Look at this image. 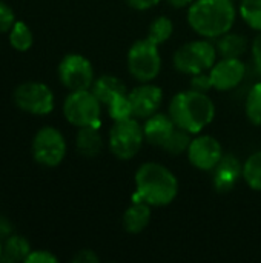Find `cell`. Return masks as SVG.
Segmentation results:
<instances>
[{"label":"cell","instance_id":"14","mask_svg":"<svg viewBox=\"0 0 261 263\" xmlns=\"http://www.w3.org/2000/svg\"><path fill=\"white\" fill-rule=\"evenodd\" d=\"M214 171V185L220 193L234 190L238 179L243 177V165H240L238 159L231 154H223Z\"/></svg>","mask_w":261,"mask_h":263},{"label":"cell","instance_id":"6","mask_svg":"<svg viewBox=\"0 0 261 263\" xmlns=\"http://www.w3.org/2000/svg\"><path fill=\"white\" fill-rule=\"evenodd\" d=\"M100 105L102 102L95 97V94L89 89L83 91H71L63 103L65 119L77 126H100Z\"/></svg>","mask_w":261,"mask_h":263},{"label":"cell","instance_id":"9","mask_svg":"<svg viewBox=\"0 0 261 263\" xmlns=\"http://www.w3.org/2000/svg\"><path fill=\"white\" fill-rule=\"evenodd\" d=\"M14 103L25 112L46 116L54 109V94L51 88L42 82H25L15 88Z\"/></svg>","mask_w":261,"mask_h":263},{"label":"cell","instance_id":"20","mask_svg":"<svg viewBox=\"0 0 261 263\" xmlns=\"http://www.w3.org/2000/svg\"><path fill=\"white\" fill-rule=\"evenodd\" d=\"M248 48V42L240 34H223L218 37L217 51L223 55V59H240Z\"/></svg>","mask_w":261,"mask_h":263},{"label":"cell","instance_id":"35","mask_svg":"<svg viewBox=\"0 0 261 263\" xmlns=\"http://www.w3.org/2000/svg\"><path fill=\"white\" fill-rule=\"evenodd\" d=\"M174 8H185V6H189L194 0H168Z\"/></svg>","mask_w":261,"mask_h":263},{"label":"cell","instance_id":"13","mask_svg":"<svg viewBox=\"0 0 261 263\" xmlns=\"http://www.w3.org/2000/svg\"><path fill=\"white\" fill-rule=\"evenodd\" d=\"M246 74V66L240 59H223L211 68L212 88L218 91H229L242 83Z\"/></svg>","mask_w":261,"mask_h":263},{"label":"cell","instance_id":"33","mask_svg":"<svg viewBox=\"0 0 261 263\" xmlns=\"http://www.w3.org/2000/svg\"><path fill=\"white\" fill-rule=\"evenodd\" d=\"M252 57H254V63L261 74V34L254 40L252 43Z\"/></svg>","mask_w":261,"mask_h":263},{"label":"cell","instance_id":"18","mask_svg":"<svg viewBox=\"0 0 261 263\" xmlns=\"http://www.w3.org/2000/svg\"><path fill=\"white\" fill-rule=\"evenodd\" d=\"M92 92L106 106L115 97L123 96V94H128L126 92V85L118 77H114V76H102L97 80H94V83H92Z\"/></svg>","mask_w":261,"mask_h":263},{"label":"cell","instance_id":"19","mask_svg":"<svg viewBox=\"0 0 261 263\" xmlns=\"http://www.w3.org/2000/svg\"><path fill=\"white\" fill-rule=\"evenodd\" d=\"M29 242L22 236H8L3 243V253L0 260L2 262H25L31 253Z\"/></svg>","mask_w":261,"mask_h":263},{"label":"cell","instance_id":"4","mask_svg":"<svg viewBox=\"0 0 261 263\" xmlns=\"http://www.w3.org/2000/svg\"><path fill=\"white\" fill-rule=\"evenodd\" d=\"M128 69L131 76L142 83L154 80L162 69L158 45L151 42L148 37L134 42L128 51Z\"/></svg>","mask_w":261,"mask_h":263},{"label":"cell","instance_id":"12","mask_svg":"<svg viewBox=\"0 0 261 263\" xmlns=\"http://www.w3.org/2000/svg\"><path fill=\"white\" fill-rule=\"evenodd\" d=\"M129 102L132 108V116L138 119H148L152 114L157 112V109L162 105L163 100V92L162 88L157 85L143 83L138 88H134L129 94Z\"/></svg>","mask_w":261,"mask_h":263},{"label":"cell","instance_id":"17","mask_svg":"<svg viewBox=\"0 0 261 263\" xmlns=\"http://www.w3.org/2000/svg\"><path fill=\"white\" fill-rule=\"evenodd\" d=\"M100 126L89 125V126H82L78 128L77 139H75V146L77 151L85 156V157H95L100 154L103 140L100 134Z\"/></svg>","mask_w":261,"mask_h":263},{"label":"cell","instance_id":"28","mask_svg":"<svg viewBox=\"0 0 261 263\" xmlns=\"http://www.w3.org/2000/svg\"><path fill=\"white\" fill-rule=\"evenodd\" d=\"M14 23H15L14 11L3 0H0V34L9 32Z\"/></svg>","mask_w":261,"mask_h":263},{"label":"cell","instance_id":"31","mask_svg":"<svg viewBox=\"0 0 261 263\" xmlns=\"http://www.w3.org/2000/svg\"><path fill=\"white\" fill-rule=\"evenodd\" d=\"M126 2L131 8H134L137 11H146L160 3V0H126Z\"/></svg>","mask_w":261,"mask_h":263},{"label":"cell","instance_id":"22","mask_svg":"<svg viewBox=\"0 0 261 263\" xmlns=\"http://www.w3.org/2000/svg\"><path fill=\"white\" fill-rule=\"evenodd\" d=\"M174 32V23L169 17H157L151 25H149V31H148V39L151 42H154L155 45H163L165 42H168L171 39Z\"/></svg>","mask_w":261,"mask_h":263},{"label":"cell","instance_id":"34","mask_svg":"<svg viewBox=\"0 0 261 263\" xmlns=\"http://www.w3.org/2000/svg\"><path fill=\"white\" fill-rule=\"evenodd\" d=\"M5 236H11V227L3 219H0V237H5Z\"/></svg>","mask_w":261,"mask_h":263},{"label":"cell","instance_id":"3","mask_svg":"<svg viewBox=\"0 0 261 263\" xmlns=\"http://www.w3.org/2000/svg\"><path fill=\"white\" fill-rule=\"evenodd\" d=\"M169 116L178 128L198 134L214 120L215 106L206 92L191 89L174 96L169 103Z\"/></svg>","mask_w":261,"mask_h":263},{"label":"cell","instance_id":"29","mask_svg":"<svg viewBox=\"0 0 261 263\" xmlns=\"http://www.w3.org/2000/svg\"><path fill=\"white\" fill-rule=\"evenodd\" d=\"M58 259L49 253V251H45V250H35V251H31L29 256L26 257L25 263H57Z\"/></svg>","mask_w":261,"mask_h":263},{"label":"cell","instance_id":"36","mask_svg":"<svg viewBox=\"0 0 261 263\" xmlns=\"http://www.w3.org/2000/svg\"><path fill=\"white\" fill-rule=\"evenodd\" d=\"M2 253H3V243L0 242V257H2Z\"/></svg>","mask_w":261,"mask_h":263},{"label":"cell","instance_id":"1","mask_svg":"<svg viewBox=\"0 0 261 263\" xmlns=\"http://www.w3.org/2000/svg\"><path fill=\"white\" fill-rule=\"evenodd\" d=\"M135 199L151 206H166L174 202L178 193L175 176L160 163H143L135 173Z\"/></svg>","mask_w":261,"mask_h":263},{"label":"cell","instance_id":"10","mask_svg":"<svg viewBox=\"0 0 261 263\" xmlns=\"http://www.w3.org/2000/svg\"><path fill=\"white\" fill-rule=\"evenodd\" d=\"M58 79L69 91L89 89L94 83L91 62L82 54H66L58 63Z\"/></svg>","mask_w":261,"mask_h":263},{"label":"cell","instance_id":"27","mask_svg":"<svg viewBox=\"0 0 261 263\" xmlns=\"http://www.w3.org/2000/svg\"><path fill=\"white\" fill-rule=\"evenodd\" d=\"M108 112H109V116H111V119H112L114 122H118V120H125V119L134 117V116H132V108H131V102H129L128 94H123V96L115 97V99L108 105Z\"/></svg>","mask_w":261,"mask_h":263},{"label":"cell","instance_id":"8","mask_svg":"<svg viewBox=\"0 0 261 263\" xmlns=\"http://www.w3.org/2000/svg\"><path fill=\"white\" fill-rule=\"evenodd\" d=\"M32 156L42 166H58L66 156V140L63 134L54 126L40 128L32 140Z\"/></svg>","mask_w":261,"mask_h":263},{"label":"cell","instance_id":"2","mask_svg":"<svg viewBox=\"0 0 261 263\" xmlns=\"http://www.w3.org/2000/svg\"><path fill=\"white\" fill-rule=\"evenodd\" d=\"M188 22L203 37H222L234 26L235 8L231 0H194L188 9Z\"/></svg>","mask_w":261,"mask_h":263},{"label":"cell","instance_id":"23","mask_svg":"<svg viewBox=\"0 0 261 263\" xmlns=\"http://www.w3.org/2000/svg\"><path fill=\"white\" fill-rule=\"evenodd\" d=\"M243 179L249 188L261 191V151L249 156L243 163Z\"/></svg>","mask_w":261,"mask_h":263},{"label":"cell","instance_id":"7","mask_svg":"<svg viewBox=\"0 0 261 263\" xmlns=\"http://www.w3.org/2000/svg\"><path fill=\"white\" fill-rule=\"evenodd\" d=\"M143 140V128L132 117L115 122L109 131V149L117 159L122 160H129L137 156Z\"/></svg>","mask_w":261,"mask_h":263},{"label":"cell","instance_id":"30","mask_svg":"<svg viewBox=\"0 0 261 263\" xmlns=\"http://www.w3.org/2000/svg\"><path fill=\"white\" fill-rule=\"evenodd\" d=\"M191 85H192V89H195V91L208 92L212 88V80H211V76L209 74L200 72V74H195L192 77Z\"/></svg>","mask_w":261,"mask_h":263},{"label":"cell","instance_id":"25","mask_svg":"<svg viewBox=\"0 0 261 263\" xmlns=\"http://www.w3.org/2000/svg\"><path fill=\"white\" fill-rule=\"evenodd\" d=\"M246 116L251 123L261 126V82L255 83L248 94Z\"/></svg>","mask_w":261,"mask_h":263},{"label":"cell","instance_id":"26","mask_svg":"<svg viewBox=\"0 0 261 263\" xmlns=\"http://www.w3.org/2000/svg\"><path fill=\"white\" fill-rule=\"evenodd\" d=\"M240 14L252 29L261 32V0H242Z\"/></svg>","mask_w":261,"mask_h":263},{"label":"cell","instance_id":"16","mask_svg":"<svg viewBox=\"0 0 261 263\" xmlns=\"http://www.w3.org/2000/svg\"><path fill=\"white\" fill-rule=\"evenodd\" d=\"M151 222V205L146 202H134L123 214V228L131 234L142 233Z\"/></svg>","mask_w":261,"mask_h":263},{"label":"cell","instance_id":"24","mask_svg":"<svg viewBox=\"0 0 261 263\" xmlns=\"http://www.w3.org/2000/svg\"><path fill=\"white\" fill-rule=\"evenodd\" d=\"M191 133H188L186 129L183 128H178L175 126L174 133L171 134V137L166 140V143L162 146L165 151H168L169 154H174V156H178L185 151H188L189 145H191Z\"/></svg>","mask_w":261,"mask_h":263},{"label":"cell","instance_id":"11","mask_svg":"<svg viewBox=\"0 0 261 263\" xmlns=\"http://www.w3.org/2000/svg\"><path fill=\"white\" fill-rule=\"evenodd\" d=\"M188 157L192 166L202 171L214 170L223 157V148L220 142L212 136H198L191 140L188 148Z\"/></svg>","mask_w":261,"mask_h":263},{"label":"cell","instance_id":"5","mask_svg":"<svg viewBox=\"0 0 261 263\" xmlns=\"http://www.w3.org/2000/svg\"><path fill=\"white\" fill-rule=\"evenodd\" d=\"M217 48L208 40H195L180 46L174 54V66L183 74L206 72L215 65Z\"/></svg>","mask_w":261,"mask_h":263},{"label":"cell","instance_id":"21","mask_svg":"<svg viewBox=\"0 0 261 263\" xmlns=\"http://www.w3.org/2000/svg\"><path fill=\"white\" fill-rule=\"evenodd\" d=\"M9 43L15 51H20V52L31 49L34 43V35H32L31 28L25 22L15 20L14 26L9 31Z\"/></svg>","mask_w":261,"mask_h":263},{"label":"cell","instance_id":"15","mask_svg":"<svg viewBox=\"0 0 261 263\" xmlns=\"http://www.w3.org/2000/svg\"><path fill=\"white\" fill-rule=\"evenodd\" d=\"M175 123L171 119V116L168 114H162V112H155L151 117H148L145 126H143V133H145V139L155 146H163L166 143V140L171 137V134L175 129Z\"/></svg>","mask_w":261,"mask_h":263},{"label":"cell","instance_id":"32","mask_svg":"<svg viewBox=\"0 0 261 263\" xmlns=\"http://www.w3.org/2000/svg\"><path fill=\"white\" fill-rule=\"evenodd\" d=\"M74 262L75 263H97L98 262V257L95 256L94 251L91 250H82L78 251V254L74 257Z\"/></svg>","mask_w":261,"mask_h":263}]
</instances>
